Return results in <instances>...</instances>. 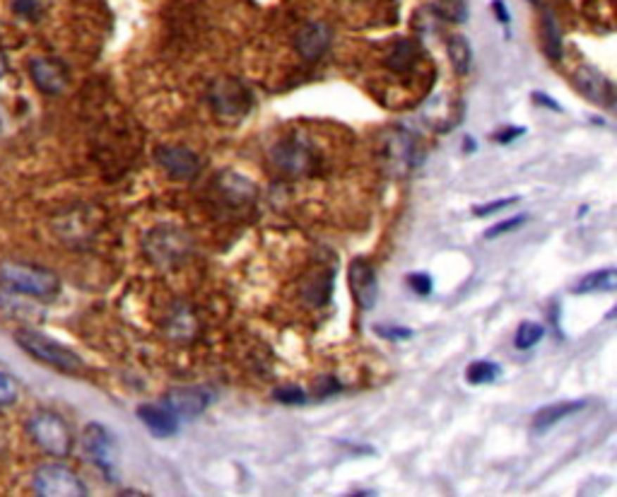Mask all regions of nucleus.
Wrapping results in <instances>:
<instances>
[{"label": "nucleus", "mask_w": 617, "mask_h": 497, "mask_svg": "<svg viewBox=\"0 0 617 497\" xmlns=\"http://www.w3.org/2000/svg\"><path fill=\"white\" fill-rule=\"evenodd\" d=\"M588 405L586 398H574V401H559V403H550V405H542L540 410L533 415V422H530V427H533V432H547L552 430L554 425H559L562 420H567V417L581 413Z\"/></svg>", "instance_id": "obj_15"}, {"label": "nucleus", "mask_w": 617, "mask_h": 497, "mask_svg": "<svg viewBox=\"0 0 617 497\" xmlns=\"http://www.w3.org/2000/svg\"><path fill=\"white\" fill-rule=\"evenodd\" d=\"M407 285H410L412 290L417 292V295L427 297L429 292H432L434 282H432V278H429L427 273H410V275H407Z\"/></svg>", "instance_id": "obj_25"}, {"label": "nucleus", "mask_w": 617, "mask_h": 497, "mask_svg": "<svg viewBox=\"0 0 617 497\" xmlns=\"http://www.w3.org/2000/svg\"><path fill=\"white\" fill-rule=\"evenodd\" d=\"M526 222H528V215H514V218L500 220V222L492 225L488 232H485V239H497V237H504V234L514 232V229L523 227Z\"/></svg>", "instance_id": "obj_22"}, {"label": "nucleus", "mask_w": 617, "mask_h": 497, "mask_svg": "<svg viewBox=\"0 0 617 497\" xmlns=\"http://www.w3.org/2000/svg\"><path fill=\"white\" fill-rule=\"evenodd\" d=\"M15 343L25 350L27 355H32L34 360L53 367V370H58V372H65V375H77V372L84 370L82 358L75 353V350L61 346L58 341H53V338L44 336V333H39V331H30V329L17 331Z\"/></svg>", "instance_id": "obj_2"}, {"label": "nucleus", "mask_w": 617, "mask_h": 497, "mask_svg": "<svg viewBox=\"0 0 617 497\" xmlns=\"http://www.w3.org/2000/svg\"><path fill=\"white\" fill-rule=\"evenodd\" d=\"M530 3H538V0H530Z\"/></svg>", "instance_id": "obj_35"}, {"label": "nucleus", "mask_w": 617, "mask_h": 497, "mask_svg": "<svg viewBox=\"0 0 617 497\" xmlns=\"http://www.w3.org/2000/svg\"><path fill=\"white\" fill-rule=\"evenodd\" d=\"M519 203V196H509V199H500V201H492V203H483V206H473V215L475 218H490L495 213L504 210V208H511Z\"/></svg>", "instance_id": "obj_23"}, {"label": "nucleus", "mask_w": 617, "mask_h": 497, "mask_svg": "<svg viewBox=\"0 0 617 497\" xmlns=\"http://www.w3.org/2000/svg\"><path fill=\"white\" fill-rule=\"evenodd\" d=\"M533 99H538V104L547 106V109H552V111H562V106L554 104V99L547 97V94H542V92H533Z\"/></svg>", "instance_id": "obj_31"}, {"label": "nucleus", "mask_w": 617, "mask_h": 497, "mask_svg": "<svg viewBox=\"0 0 617 497\" xmlns=\"http://www.w3.org/2000/svg\"><path fill=\"white\" fill-rule=\"evenodd\" d=\"M82 449H84V459H89L104 473H111L116 468V459H118L116 439L114 434L106 430L104 425H99V422H92V425L84 427Z\"/></svg>", "instance_id": "obj_6"}, {"label": "nucleus", "mask_w": 617, "mask_h": 497, "mask_svg": "<svg viewBox=\"0 0 617 497\" xmlns=\"http://www.w3.org/2000/svg\"><path fill=\"white\" fill-rule=\"evenodd\" d=\"M15 10L20 15L37 20V17L42 15V10H44V0H15Z\"/></svg>", "instance_id": "obj_27"}, {"label": "nucleus", "mask_w": 617, "mask_h": 497, "mask_svg": "<svg viewBox=\"0 0 617 497\" xmlns=\"http://www.w3.org/2000/svg\"><path fill=\"white\" fill-rule=\"evenodd\" d=\"M270 157H273L275 167L280 169V172L292 174V177L311 174L314 172V165H316V157H314V152H311L309 145L302 143V140H294V138L280 140V143L273 148V152H270Z\"/></svg>", "instance_id": "obj_7"}, {"label": "nucleus", "mask_w": 617, "mask_h": 497, "mask_svg": "<svg viewBox=\"0 0 617 497\" xmlns=\"http://www.w3.org/2000/svg\"><path fill=\"white\" fill-rule=\"evenodd\" d=\"M463 0H446V8H461Z\"/></svg>", "instance_id": "obj_33"}, {"label": "nucleus", "mask_w": 617, "mask_h": 497, "mask_svg": "<svg viewBox=\"0 0 617 497\" xmlns=\"http://www.w3.org/2000/svg\"><path fill=\"white\" fill-rule=\"evenodd\" d=\"M521 135H526L523 126H507L504 131H500L495 135V140H497V143H502V145H509V143H514V140H519Z\"/></svg>", "instance_id": "obj_28"}, {"label": "nucleus", "mask_w": 617, "mask_h": 497, "mask_svg": "<svg viewBox=\"0 0 617 497\" xmlns=\"http://www.w3.org/2000/svg\"><path fill=\"white\" fill-rule=\"evenodd\" d=\"M446 51H449V61L458 75H468L473 63V49L468 39L461 37V34H454V37L446 39Z\"/></svg>", "instance_id": "obj_18"}, {"label": "nucleus", "mask_w": 617, "mask_h": 497, "mask_svg": "<svg viewBox=\"0 0 617 497\" xmlns=\"http://www.w3.org/2000/svg\"><path fill=\"white\" fill-rule=\"evenodd\" d=\"M605 319H617V304H615L613 309H610V312H608V316H605Z\"/></svg>", "instance_id": "obj_34"}, {"label": "nucleus", "mask_w": 617, "mask_h": 497, "mask_svg": "<svg viewBox=\"0 0 617 497\" xmlns=\"http://www.w3.org/2000/svg\"><path fill=\"white\" fill-rule=\"evenodd\" d=\"M30 75L44 94H58L68 84V73L63 63L53 58H34L30 63Z\"/></svg>", "instance_id": "obj_13"}, {"label": "nucleus", "mask_w": 617, "mask_h": 497, "mask_svg": "<svg viewBox=\"0 0 617 497\" xmlns=\"http://www.w3.org/2000/svg\"><path fill=\"white\" fill-rule=\"evenodd\" d=\"M251 101V92L239 80H217L210 87V104L220 116H244Z\"/></svg>", "instance_id": "obj_8"}, {"label": "nucleus", "mask_w": 617, "mask_h": 497, "mask_svg": "<svg viewBox=\"0 0 617 497\" xmlns=\"http://www.w3.org/2000/svg\"><path fill=\"white\" fill-rule=\"evenodd\" d=\"M374 331H376L379 336H383V338H390V341H405V338L412 336L410 329H390V326H376Z\"/></svg>", "instance_id": "obj_29"}, {"label": "nucleus", "mask_w": 617, "mask_h": 497, "mask_svg": "<svg viewBox=\"0 0 617 497\" xmlns=\"http://www.w3.org/2000/svg\"><path fill=\"white\" fill-rule=\"evenodd\" d=\"M138 417L143 420V425L150 430L155 437H172L179 430V417L167 408V405H140Z\"/></svg>", "instance_id": "obj_16"}, {"label": "nucleus", "mask_w": 617, "mask_h": 497, "mask_svg": "<svg viewBox=\"0 0 617 497\" xmlns=\"http://www.w3.org/2000/svg\"><path fill=\"white\" fill-rule=\"evenodd\" d=\"M179 420L191 422L196 420L198 415H203V410L210 405V394L203 391V389H174L169 391L162 401Z\"/></svg>", "instance_id": "obj_12"}, {"label": "nucleus", "mask_w": 617, "mask_h": 497, "mask_svg": "<svg viewBox=\"0 0 617 497\" xmlns=\"http://www.w3.org/2000/svg\"><path fill=\"white\" fill-rule=\"evenodd\" d=\"M348 280H350V290H352V297L357 302L360 309H371L379 299V280H376V270L374 265L367 261V258H355L350 263L348 270Z\"/></svg>", "instance_id": "obj_10"}, {"label": "nucleus", "mask_w": 617, "mask_h": 497, "mask_svg": "<svg viewBox=\"0 0 617 497\" xmlns=\"http://www.w3.org/2000/svg\"><path fill=\"white\" fill-rule=\"evenodd\" d=\"M542 336H545V329H542L538 321H523V324L519 326L516 336H514V348L530 350L542 341Z\"/></svg>", "instance_id": "obj_20"}, {"label": "nucleus", "mask_w": 617, "mask_h": 497, "mask_svg": "<svg viewBox=\"0 0 617 497\" xmlns=\"http://www.w3.org/2000/svg\"><path fill=\"white\" fill-rule=\"evenodd\" d=\"M492 8H495V15H497V20H500L502 25H509V22H511V17H509V13H507V5H504L502 0H495V3H492Z\"/></svg>", "instance_id": "obj_30"}, {"label": "nucleus", "mask_w": 617, "mask_h": 497, "mask_svg": "<svg viewBox=\"0 0 617 497\" xmlns=\"http://www.w3.org/2000/svg\"><path fill=\"white\" fill-rule=\"evenodd\" d=\"M275 398L280 401V403H287V405H299L307 401V394H304L299 386H282L275 391Z\"/></svg>", "instance_id": "obj_24"}, {"label": "nucleus", "mask_w": 617, "mask_h": 497, "mask_svg": "<svg viewBox=\"0 0 617 497\" xmlns=\"http://www.w3.org/2000/svg\"><path fill=\"white\" fill-rule=\"evenodd\" d=\"M32 488L42 497H84L87 488L77 473L63 464H44L34 471Z\"/></svg>", "instance_id": "obj_4"}, {"label": "nucleus", "mask_w": 617, "mask_h": 497, "mask_svg": "<svg viewBox=\"0 0 617 497\" xmlns=\"http://www.w3.org/2000/svg\"><path fill=\"white\" fill-rule=\"evenodd\" d=\"M542 37H545V54H547V58H552V61L562 58V39H559V30H557V22H554L552 13H545Z\"/></svg>", "instance_id": "obj_21"}, {"label": "nucleus", "mask_w": 617, "mask_h": 497, "mask_svg": "<svg viewBox=\"0 0 617 497\" xmlns=\"http://www.w3.org/2000/svg\"><path fill=\"white\" fill-rule=\"evenodd\" d=\"M0 282L10 292H20V295L37 299H53L61 292L58 275L37 263L5 261L0 265Z\"/></svg>", "instance_id": "obj_1"}, {"label": "nucleus", "mask_w": 617, "mask_h": 497, "mask_svg": "<svg viewBox=\"0 0 617 497\" xmlns=\"http://www.w3.org/2000/svg\"><path fill=\"white\" fill-rule=\"evenodd\" d=\"M5 73H8V58H5V54L0 51V77H3Z\"/></svg>", "instance_id": "obj_32"}, {"label": "nucleus", "mask_w": 617, "mask_h": 497, "mask_svg": "<svg viewBox=\"0 0 617 497\" xmlns=\"http://www.w3.org/2000/svg\"><path fill=\"white\" fill-rule=\"evenodd\" d=\"M17 398V384L5 372H0V405H8Z\"/></svg>", "instance_id": "obj_26"}, {"label": "nucleus", "mask_w": 617, "mask_h": 497, "mask_svg": "<svg viewBox=\"0 0 617 497\" xmlns=\"http://www.w3.org/2000/svg\"><path fill=\"white\" fill-rule=\"evenodd\" d=\"M27 432L42 451L51 456H68L72 449L70 425L53 410H37L27 420Z\"/></svg>", "instance_id": "obj_3"}, {"label": "nucleus", "mask_w": 617, "mask_h": 497, "mask_svg": "<svg viewBox=\"0 0 617 497\" xmlns=\"http://www.w3.org/2000/svg\"><path fill=\"white\" fill-rule=\"evenodd\" d=\"M145 251L147 256L160 265H174L184 261L191 251V239L184 229L174 225H160L145 237Z\"/></svg>", "instance_id": "obj_5"}, {"label": "nucleus", "mask_w": 617, "mask_h": 497, "mask_svg": "<svg viewBox=\"0 0 617 497\" xmlns=\"http://www.w3.org/2000/svg\"><path fill=\"white\" fill-rule=\"evenodd\" d=\"M617 290V268H601L586 273L581 280L571 285V292L576 295H586V292H613Z\"/></svg>", "instance_id": "obj_17"}, {"label": "nucleus", "mask_w": 617, "mask_h": 497, "mask_svg": "<svg viewBox=\"0 0 617 497\" xmlns=\"http://www.w3.org/2000/svg\"><path fill=\"white\" fill-rule=\"evenodd\" d=\"M500 375H502V367L492 363V360H475L466 370V379L468 384H473V386H483V384L497 382Z\"/></svg>", "instance_id": "obj_19"}, {"label": "nucleus", "mask_w": 617, "mask_h": 497, "mask_svg": "<svg viewBox=\"0 0 617 497\" xmlns=\"http://www.w3.org/2000/svg\"><path fill=\"white\" fill-rule=\"evenodd\" d=\"M155 160L172 179H193L201 172V160L189 148L164 145V148H157Z\"/></svg>", "instance_id": "obj_11"}, {"label": "nucleus", "mask_w": 617, "mask_h": 497, "mask_svg": "<svg viewBox=\"0 0 617 497\" xmlns=\"http://www.w3.org/2000/svg\"><path fill=\"white\" fill-rule=\"evenodd\" d=\"M574 87L579 89L581 94L593 101V104H601V106H613L617 109L615 99H617V89L613 87V82L603 75L601 70L591 65H579L574 70Z\"/></svg>", "instance_id": "obj_9"}, {"label": "nucleus", "mask_w": 617, "mask_h": 497, "mask_svg": "<svg viewBox=\"0 0 617 497\" xmlns=\"http://www.w3.org/2000/svg\"><path fill=\"white\" fill-rule=\"evenodd\" d=\"M331 39H333L331 27L324 25V22H309V25H304L297 34L299 56L307 61L321 58L328 51V46H331Z\"/></svg>", "instance_id": "obj_14"}]
</instances>
